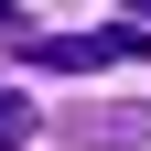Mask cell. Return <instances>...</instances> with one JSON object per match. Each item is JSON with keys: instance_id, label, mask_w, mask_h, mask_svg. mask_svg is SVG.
I'll return each mask as SVG.
<instances>
[{"instance_id": "3", "label": "cell", "mask_w": 151, "mask_h": 151, "mask_svg": "<svg viewBox=\"0 0 151 151\" xmlns=\"http://www.w3.org/2000/svg\"><path fill=\"white\" fill-rule=\"evenodd\" d=\"M32 129H43V119H32V97H22V86H0V151H22Z\"/></svg>"}, {"instance_id": "1", "label": "cell", "mask_w": 151, "mask_h": 151, "mask_svg": "<svg viewBox=\"0 0 151 151\" xmlns=\"http://www.w3.org/2000/svg\"><path fill=\"white\" fill-rule=\"evenodd\" d=\"M32 65H65V76H97V65H129V54H151V32L140 22H119V32H65V43H22Z\"/></svg>"}, {"instance_id": "4", "label": "cell", "mask_w": 151, "mask_h": 151, "mask_svg": "<svg viewBox=\"0 0 151 151\" xmlns=\"http://www.w3.org/2000/svg\"><path fill=\"white\" fill-rule=\"evenodd\" d=\"M11 11H22V0H0V32H11Z\"/></svg>"}, {"instance_id": "2", "label": "cell", "mask_w": 151, "mask_h": 151, "mask_svg": "<svg viewBox=\"0 0 151 151\" xmlns=\"http://www.w3.org/2000/svg\"><path fill=\"white\" fill-rule=\"evenodd\" d=\"M76 129H86V140H140V129H151V108H129V97H119V108H86Z\"/></svg>"}, {"instance_id": "5", "label": "cell", "mask_w": 151, "mask_h": 151, "mask_svg": "<svg viewBox=\"0 0 151 151\" xmlns=\"http://www.w3.org/2000/svg\"><path fill=\"white\" fill-rule=\"evenodd\" d=\"M129 22H151V0H129Z\"/></svg>"}]
</instances>
